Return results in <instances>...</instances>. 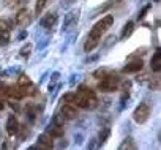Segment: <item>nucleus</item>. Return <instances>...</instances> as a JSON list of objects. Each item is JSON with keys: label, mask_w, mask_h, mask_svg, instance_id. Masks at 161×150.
Segmentation results:
<instances>
[{"label": "nucleus", "mask_w": 161, "mask_h": 150, "mask_svg": "<svg viewBox=\"0 0 161 150\" xmlns=\"http://www.w3.org/2000/svg\"><path fill=\"white\" fill-rule=\"evenodd\" d=\"M112 24H114V16H112V14L104 16L101 21H98V22L92 27V30L89 32V38H93V40H98V41H100L101 36H103V33L108 32Z\"/></svg>", "instance_id": "f257e3e1"}, {"label": "nucleus", "mask_w": 161, "mask_h": 150, "mask_svg": "<svg viewBox=\"0 0 161 150\" xmlns=\"http://www.w3.org/2000/svg\"><path fill=\"white\" fill-rule=\"evenodd\" d=\"M77 95L86 101L87 109H95V108L98 106V98H97L95 92H93L90 87H87V86H80L79 90H77Z\"/></svg>", "instance_id": "f03ea898"}, {"label": "nucleus", "mask_w": 161, "mask_h": 150, "mask_svg": "<svg viewBox=\"0 0 161 150\" xmlns=\"http://www.w3.org/2000/svg\"><path fill=\"white\" fill-rule=\"evenodd\" d=\"M119 87H120V78L115 76L114 73H111L106 78H101V81L98 84V89L101 92H115V90H119Z\"/></svg>", "instance_id": "7ed1b4c3"}, {"label": "nucleus", "mask_w": 161, "mask_h": 150, "mask_svg": "<svg viewBox=\"0 0 161 150\" xmlns=\"http://www.w3.org/2000/svg\"><path fill=\"white\" fill-rule=\"evenodd\" d=\"M148 117H150V106L147 103H141L133 112V119L136 123H145Z\"/></svg>", "instance_id": "20e7f679"}, {"label": "nucleus", "mask_w": 161, "mask_h": 150, "mask_svg": "<svg viewBox=\"0 0 161 150\" xmlns=\"http://www.w3.org/2000/svg\"><path fill=\"white\" fill-rule=\"evenodd\" d=\"M32 13L29 11V10H24V8H21L19 11H18V14H16V18H14V22L19 25V27H29L30 24H32Z\"/></svg>", "instance_id": "39448f33"}, {"label": "nucleus", "mask_w": 161, "mask_h": 150, "mask_svg": "<svg viewBox=\"0 0 161 150\" xmlns=\"http://www.w3.org/2000/svg\"><path fill=\"white\" fill-rule=\"evenodd\" d=\"M5 95L10 97V98H13V100H22V98L25 97L22 87H19L18 84H16V86H7V89H5Z\"/></svg>", "instance_id": "423d86ee"}, {"label": "nucleus", "mask_w": 161, "mask_h": 150, "mask_svg": "<svg viewBox=\"0 0 161 150\" xmlns=\"http://www.w3.org/2000/svg\"><path fill=\"white\" fill-rule=\"evenodd\" d=\"M60 114L63 115V119H65V120H73V119H76V117L79 115V114H77L76 106H73L71 103L63 104V106H62V109H60Z\"/></svg>", "instance_id": "0eeeda50"}, {"label": "nucleus", "mask_w": 161, "mask_h": 150, "mask_svg": "<svg viewBox=\"0 0 161 150\" xmlns=\"http://www.w3.org/2000/svg\"><path fill=\"white\" fill-rule=\"evenodd\" d=\"M19 122H18V119L14 117V115H10L8 117V120H7V133H8V136H16L18 133H19Z\"/></svg>", "instance_id": "6e6552de"}, {"label": "nucleus", "mask_w": 161, "mask_h": 150, "mask_svg": "<svg viewBox=\"0 0 161 150\" xmlns=\"http://www.w3.org/2000/svg\"><path fill=\"white\" fill-rule=\"evenodd\" d=\"M54 147V142H52V137L46 133V134H41L40 137H38V142H36V145H35V148H46V150H49V148H52Z\"/></svg>", "instance_id": "1a4fd4ad"}, {"label": "nucleus", "mask_w": 161, "mask_h": 150, "mask_svg": "<svg viewBox=\"0 0 161 150\" xmlns=\"http://www.w3.org/2000/svg\"><path fill=\"white\" fill-rule=\"evenodd\" d=\"M150 66H152V71L153 73H159L161 71V51L156 49L153 57H152V62H150Z\"/></svg>", "instance_id": "9d476101"}, {"label": "nucleus", "mask_w": 161, "mask_h": 150, "mask_svg": "<svg viewBox=\"0 0 161 150\" xmlns=\"http://www.w3.org/2000/svg\"><path fill=\"white\" fill-rule=\"evenodd\" d=\"M57 22V14L55 13H47L43 19H41V27L44 29H52Z\"/></svg>", "instance_id": "9b49d317"}, {"label": "nucleus", "mask_w": 161, "mask_h": 150, "mask_svg": "<svg viewBox=\"0 0 161 150\" xmlns=\"http://www.w3.org/2000/svg\"><path fill=\"white\" fill-rule=\"evenodd\" d=\"M144 66V62L142 60H133L131 63H128L125 68H123V73H139Z\"/></svg>", "instance_id": "f8f14e48"}, {"label": "nucleus", "mask_w": 161, "mask_h": 150, "mask_svg": "<svg viewBox=\"0 0 161 150\" xmlns=\"http://www.w3.org/2000/svg\"><path fill=\"white\" fill-rule=\"evenodd\" d=\"M47 134L51 136V137H62L63 134H65V131H63V126H60V125H51L49 128H47Z\"/></svg>", "instance_id": "ddd939ff"}, {"label": "nucleus", "mask_w": 161, "mask_h": 150, "mask_svg": "<svg viewBox=\"0 0 161 150\" xmlns=\"http://www.w3.org/2000/svg\"><path fill=\"white\" fill-rule=\"evenodd\" d=\"M133 32H134V22H126L125 25H123V29H122V33H120V38L122 40H126V38H130L131 35H133Z\"/></svg>", "instance_id": "4468645a"}, {"label": "nucleus", "mask_w": 161, "mask_h": 150, "mask_svg": "<svg viewBox=\"0 0 161 150\" xmlns=\"http://www.w3.org/2000/svg\"><path fill=\"white\" fill-rule=\"evenodd\" d=\"M98 44H100L98 40H93V38H89V36H87V41L84 43V51H86V52H92Z\"/></svg>", "instance_id": "2eb2a0df"}, {"label": "nucleus", "mask_w": 161, "mask_h": 150, "mask_svg": "<svg viewBox=\"0 0 161 150\" xmlns=\"http://www.w3.org/2000/svg\"><path fill=\"white\" fill-rule=\"evenodd\" d=\"M119 148H120V150H134V148H136V144H134V141H133L131 137H128V139H125V141L120 144Z\"/></svg>", "instance_id": "dca6fc26"}, {"label": "nucleus", "mask_w": 161, "mask_h": 150, "mask_svg": "<svg viewBox=\"0 0 161 150\" xmlns=\"http://www.w3.org/2000/svg\"><path fill=\"white\" fill-rule=\"evenodd\" d=\"M111 73H112V69H109V68H100V69H97V71L93 73V76H95V78H98V79H101V78L109 76Z\"/></svg>", "instance_id": "f3484780"}, {"label": "nucleus", "mask_w": 161, "mask_h": 150, "mask_svg": "<svg viewBox=\"0 0 161 150\" xmlns=\"http://www.w3.org/2000/svg\"><path fill=\"white\" fill-rule=\"evenodd\" d=\"M18 86L19 87H30L32 86V81L29 76H25V74H21L19 79H18Z\"/></svg>", "instance_id": "a211bd4d"}, {"label": "nucleus", "mask_w": 161, "mask_h": 150, "mask_svg": "<svg viewBox=\"0 0 161 150\" xmlns=\"http://www.w3.org/2000/svg\"><path fill=\"white\" fill-rule=\"evenodd\" d=\"M77 21V13H69V14H66V19H65V24H63V29H68L69 27V24L71 22H76Z\"/></svg>", "instance_id": "6ab92c4d"}, {"label": "nucleus", "mask_w": 161, "mask_h": 150, "mask_svg": "<svg viewBox=\"0 0 161 150\" xmlns=\"http://www.w3.org/2000/svg\"><path fill=\"white\" fill-rule=\"evenodd\" d=\"M47 5V0H36L35 5V14H41V11L44 10V7Z\"/></svg>", "instance_id": "aec40b11"}, {"label": "nucleus", "mask_w": 161, "mask_h": 150, "mask_svg": "<svg viewBox=\"0 0 161 150\" xmlns=\"http://www.w3.org/2000/svg\"><path fill=\"white\" fill-rule=\"evenodd\" d=\"M10 43V30L0 32V44H8Z\"/></svg>", "instance_id": "412c9836"}, {"label": "nucleus", "mask_w": 161, "mask_h": 150, "mask_svg": "<svg viewBox=\"0 0 161 150\" xmlns=\"http://www.w3.org/2000/svg\"><path fill=\"white\" fill-rule=\"evenodd\" d=\"M11 27H13V24H11L10 19H0V32L2 30H10L11 32Z\"/></svg>", "instance_id": "4be33fe9"}, {"label": "nucleus", "mask_w": 161, "mask_h": 150, "mask_svg": "<svg viewBox=\"0 0 161 150\" xmlns=\"http://www.w3.org/2000/svg\"><path fill=\"white\" fill-rule=\"evenodd\" d=\"M25 112H27V115L33 120L35 115H36V108H35V104H27V106H25Z\"/></svg>", "instance_id": "5701e85b"}, {"label": "nucleus", "mask_w": 161, "mask_h": 150, "mask_svg": "<svg viewBox=\"0 0 161 150\" xmlns=\"http://www.w3.org/2000/svg\"><path fill=\"white\" fill-rule=\"evenodd\" d=\"M30 51H32V44L27 43V44L21 49V57H25V58H27V57L30 55Z\"/></svg>", "instance_id": "b1692460"}, {"label": "nucleus", "mask_w": 161, "mask_h": 150, "mask_svg": "<svg viewBox=\"0 0 161 150\" xmlns=\"http://www.w3.org/2000/svg\"><path fill=\"white\" fill-rule=\"evenodd\" d=\"M117 2H120V0H108V3H104L103 7H100L98 8V11H106L108 8H111V7H114Z\"/></svg>", "instance_id": "393cba45"}, {"label": "nucleus", "mask_w": 161, "mask_h": 150, "mask_svg": "<svg viewBox=\"0 0 161 150\" xmlns=\"http://www.w3.org/2000/svg\"><path fill=\"white\" fill-rule=\"evenodd\" d=\"M7 3L13 8H18V7H22L24 5V0H7Z\"/></svg>", "instance_id": "a878e982"}, {"label": "nucleus", "mask_w": 161, "mask_h": 150, "mask_svg": "<svg viewBox=\"0 0 161 150\" xmlns=\"http://www.w3.org/2000/svg\"><path fill=\"white\" fill-rule=\"evenodd\" d=\"M108 136H109V128H104L101 133H100V144H103V142H106V139H108Z\"/></svg>", "instance_id": "bb28decb"}, {"label": "nucleus", "mask_w": 161, "mask_h": 150, "mask_svg": "<svg viewBox=\"0 0 161 150\" xmlns=\"http://www.w3.org/2000/svg\"><path fill=\"white\" fill-rule=\"evenodd\" d=\"M63 120H65V119H63V115H62V114H58V115H55V117H54V123H55V125L63 126Z\"/></svg>", "instance_id": "cd10ccee"}, {"label": "nucleus", "mask_w": 161, "mask_h": 150, "mask_svg": "<svg viewBox=\"0 0 161 150\" xmlns=\"http://www.w3.org/2000/svg\"><path fill=\"white\" fill-rule=\"evenodd\" d=\"M150 10V5H147V7H144L142 8V11H141V14H139V19H144V16H145V13Z\"/></svg>", "instance_id": "c85d7f7f"}, {"label": "nucleus", "mask_w": 161, "mask_h": 150, "mask_svg": "<svg viewBox=\"0 0 161 150\" xmlns=\"http://www.w3.org/2000/svg\"><path fill=\"white\" fill-rule=\"evenodd\" d=\"M7 108V104H5V100L2 98V97H0V111H3Z\"/></svg>", "instance_id": "c756f323"}, {"label": "nucleus", "mask_w": 161, "mask_h": 150, "mask_svg": "<svg viewBox=\"0 0 161 150\" xmlns=\"http://www.w3.org/2000/svg\"><path fill=\"white\" fill-rule=\"evenodd\" d=\"M24 38H27V32H21L19 33V40H24Z\"/></svg>", "instance_id": "7c9ffc66"}]
</instances>
